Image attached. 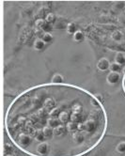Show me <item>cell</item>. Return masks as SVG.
I'll return each mask as SVG.
<instances>
[{
    "mask_svg": "<svg viewBox=\"0 0 125 156\" xmlns=\"http://www.w3.org/2000/svg\"><path fill=\"white\" fill-rule=\"evenodd\" d=\"M4 126L28 156H85L102 143L108 128L98 95L70 83L30 87L8 106Z\"/></svg>",
    "mask_w": 125,
    "mask_h": 156,
    "instance_id": "1",
    "label": "cell"
},
{
    "mask_svg": "<svg viewBox=\"0 0 125 156\" xmlns=\"http://www.w3.org/2000/svg\"><path fill=\"white\" fill-rule=\"evenodd\" d=\"M122 77L120 73H114V72H109L106 74L105 80L109 85H116L119 82H120Z\"/></svg>",
    "mask_w": 125,
    "mask_h": 156,
    "instance_id": "2",
    "label": "cell"
},
{
    "mask_svg": "<svg viewBox=\"0 0 125 156\" xmlns=\"http://www.w3.org/2000/svg\"><path fill=\"white\" fill-rule=\"evenodd\" d=\"M110 64H111V62L109 61V59L107 58H101L97 61L96 67L100 72H105L107 70H109Z\"/></svg>",
    "mask_w": 125,
    "mask_h": 156,
    "instance_id": "3",
    "label": "cell"
},
{
    "mask_svg": "<svg viewBox=\"0 0 125 156\" xmlns=\"http://www.w3.org/2000/svg\"><path fill=\"white\" fill-rule=\"evenodd\" d=\"M45 47V42L42 40V39H36L35 42H33V48L35 51H42Z\"/></svg>",
    "mask_w": 125,
    "mask_h": 156,
    "instance_id": "4",
    "label": "cell"
},
{
    "mask_svg": "<svg viewBox=\"0 0 125 156\" xmlns=\"http://www.w3.org/2000/svg\"><path fill=\"white\" fill-rule=\"evenodd\" d=\"M114 59H115L116 63H118L119 65H120V66L125 65V55H124V53L118 52V53L115 55Z\"/></svg>",
    "mask_w": 125,
    "mask_h": 156,
    "instance_id": "5",
    "label": "cell"
},
{
    "mask_svg": "<svg viewBox=\"0 0 125 156\" xmlns=\"http://www.w3.org/2000/svg\"><path fill=\"white\" fill-rule=\"evenodd\" d=\"M64 76L62 75L61 73H54L53 76L51 77V81L52 83H56V84H59V83H64Z\"/></svg>",
    "mask_w": 125,
    "mask_h": 156,
    "instance_id": "6",
    "label": "cell"
},
{
    "mask_svg": "<svg viewBox=\"0 0 125 156\" xmlns=\"http://www.w3.org/2000/svg\"><path fill=\"white\" fill-rule=\"evenodd\" d=\"M84 39H85V35L83 33V31H81L79 29H78L76 32L73 35V40L75 42H81L84 41Z\"/></svg>",
    "mask_w": 125,
    "mask_h": 156,
    "instance_id": "7",
    "label": "cell"
},
{
    "mask_svg": "<svg viewBox=\"0 0 125 156\" xmlns=\"http://www.w3.org/2000/svg\"><path fill=\"white\" fill-rule=\"evenodd\" d=\"M77 30H78V29H77V27H76V25H75V23H73V22L69 23V24L67 25V27H66V31H67L68 34L73 35Z\"/></svg>",
    "mask_w": 125,
    "mask_h": 156,
    "instance_id": "8",
    "label": "cell"
},
{
    "mask_svg": "<svg viewBox=\"0 0 125 156\" xmlns=\"http://www.w3.org/2000/svg\"><path fill=\"white\" fill-rule=\"evenodd\" d=\"M42 40L45 42V44H48V43H51L54 40V36L53 34H51L50 32H45L42 37Z\"/></svg>",
    "mask_w": 125,
    "mask_h": 156,
    "instance_id": "9",
    "label": "cell"
},
{
    "mask_svg": "<svg viewBox=\"0 0 125 156\" xmlns=\"http://www.w3.org/2000/svg\"><path fill=\"white\" fill-rule=\"evenodd\" d=\"M109 71L110 72H114V73H120L121 71V66L119 65L118 63H116V62H111L110 64V67H109Z\"/></svg>",
    "mask_w": 125,
    "mask_h": 156,
    "instance_id": "10",
    "label": "cell"
},
{
    "mask_svg": "<svg viewBox=\"0 0 125 156\" xmlns=\"http://www.w3.org/2000/svg\"><path fill=\"white\" fill-rule=\"evenodd\" d=\"M122 37H123V35L120 30H115L112 33V39L116 42H120L122 39Z\"/></svg>",
    "mask_w": 125,
    "mask_h": 156,
    "instance_id": "11",
    "label": "cell"
},
{
    "mask_svg": "<svg viewBox=\"0 0 125 156\" xmlns=\"http://www.w3.org/2000/svg\"><path fill=\"white\" fill-rule=\"evenodd\" d=\"M116 150H117V151H119V152H125V142L120 143L118 146H117Z\"/></svg>",
    "mask_w": 125,
    "mask_h": 156,
    "instance_id": "12",
    "label": "cell"
},
{
    "mask_svg": "<svg viewBox=\"0 0 125 156\" xmlns=\"http://www.w3.org/2000/svg\"><path fill=\"white\" fill-rule=\"evenodd\" d=\"M55 19H56V17H55V14H53V13H48L47 15H46V17H45L46 22H48V23L54 22Z\"/></svg>",
    "mask_w": 125,
    "mask_h": 156,
    "instance_id": "13",
    "label": "cell"
}]
</instances>
